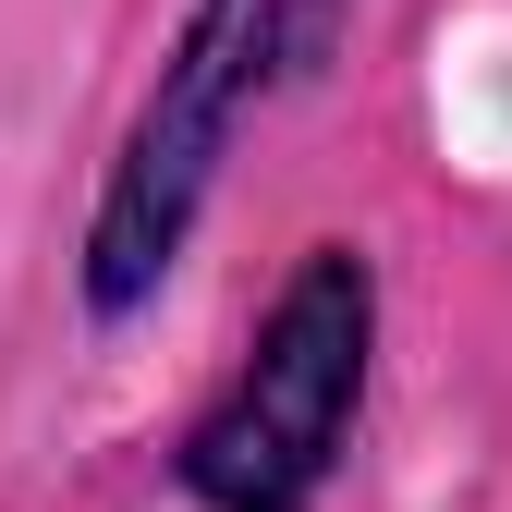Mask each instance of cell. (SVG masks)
I'll return each mask as SVG.
<instances>
[{
    "instance_id": "1",
    "label": "cell",
    "mask_w": 512,
    "mask_h": 512,
    "mask_svg": "<svg viewBox=\"0 0 512 512\" xmlns=\"http://www.w3.org/2000/svg\"><path fill=\"white\" fill-rule=\"evenodd\" d=\"M342 13L354 0H196L159 61V86L135 110V135H122L110 183H98V220H86V317L110 330V317H135L159 281L183 232H196L208 183L244 135V110H269L281 86H305L317 61L342 49Z\"/></svg>"
},
{
    "instance_id": "2",
    "label": "cell",
    "mask_w": 512,
    "mask_h": 512,
    "mask_svg": "<svg viewBox=\"0 0 512 512\" xmlns=\"http://www.w3.org/2000/svg\"><path fill=\"white\" fill-rule=\"evenodd\" d=\"M366 354H378V269L354 244H305L293 281L269 293L244 366L220 378V403L183 427V500L208 512H317L354 452L366 415Z\"/></svg>"
}]
</instances>
